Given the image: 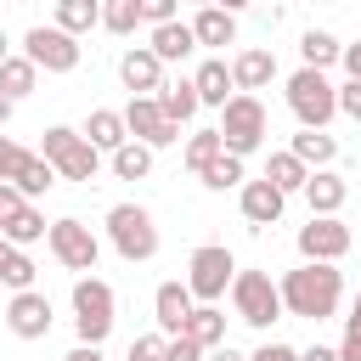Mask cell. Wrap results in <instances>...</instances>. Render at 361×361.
I'll return each instance as SVG.
<instances>
[{"label": "cell", "mask_w": 361, "mask_h": 361, "mask_svg": "<svg viewBox=\"0 0 361 361\" xmlns=\"http://www.w3.org/2000/svg\"><path fill=\"white\" fill-rule=\"evenodd\" d=\"M248 361H299V350H293V344H282V338H265Z\"/></svg>", "instance_id": "cell-42"}, {"label": "cell", "mask_w": 361, "mask_h": 361, "mask_svg": "<svg viewBox=\"0 0 361 361\" xmlns=\"http://www.w3.org/2000/svg\"><path fill=\"white\" fill-rule=\"evenodd\" d=\"M299 56H305V68H333L338 56H344V45H338V34H327V28H305L299 34Z\"/></svg>", "instance_id": "cell-30"}, {"label": "cell", "mask_w": 361, "mask_h": 361, "mask_svg": "<svg viewBox=\"0 0 361 361\" xmlns=\"http://www.w3.org/2000/svg\"><path fill=\"white\" fill-rule=\"evenodd\" d=\"M231 310H237V322H248V327H259V333H271V322L288 316L276 276H271V271H254V265H248V271L237 265V276H231Z\"/></svg>", "instance_id": "cell-5"}, {"label": "cell", "mask_w": 361, "mask_h": 361, "mask_svg": "<svg viewBox=\"0 0 361 361\" xmlns=\"http://www.w3.org/2000/svg\"><path fill=\"white\" fill-rule=\"evenodd\" d=\"M62 361H102V344H73Z\"/></svg>", "instance_id": "cell-46"}, {"label": "cell", "mask_w": 361, "mask_h": 361, "mask_svg": "<svg viewBox=\"0 0 361 361\" xmlns=\"http://www.w3.org/2000/svg\"><path fill=\"white\" fill-rule=\"evenodd\" d=\"M299 361H338V350H327V344H310V350H299Z\"/></svg>", "instance_id": "cell-47"}, {"label": "cell", "mask_w": 361, "mask_h": 361, "mask_svg": "<svg viewBox=\"0 0 361 361\" xmlns=\"http://www.w3.org/2000/svg\"><path fill=\"white\" fill-rule=\"evenodd\" d=\"M265 135H271V113H265L259 90H237V96L220 107V141H226V152L248 158V152L265 147Z\"/></svg>", "instance_id": "cell-4"}, {"label": "cell", "mask_w": 361, "mask_h": 361, "mask_svg": "<svg viewBox=\"0 0 361 361\" xmlns=\"http://www.w3.org/2000/svg\"><path fill=\"white\" fill-rule=\"evenodd\" d=\"M39 152L56 164L62 180H96V175H102V147H90L73 124H51L45 141H39Z\"/></svg>", "instance_id": "cell-8"}, {"label": "cell", "mask_w": 361, "mask_h": 361, "mask_svg": "<svg viewBox=\"0 0 361 361\" xmlns=\"http://www.w3.org/2000/svg\"><path fill=\"white\" fill-rule=\"evenodd\" d=\"M45 231H51V220H45V209L39 203H23L6 226H0V237L6 243H17V248H34V243H45Z\"/></svg>", "instance_id": "cell-25"}, {"label": "cell", "mask_w": 361, "mask_h": 361, "mask_svg": "<svg viewBox=\"0 0 361 361\" xmlns=\"http://www.w3.org/2000/svg\"><path fill=\"white\" fill-rule=\"evenodd\" d=\"M338 113H344L350 124H361V85H355V79L338 85Z\"/></svg>", "instance_id": "cell-41"}, {"label": "cell", "mask_w": 361, "mask_h": 361, "mask_svg": "<svg viewBox=\"0 0 361 361\" xmlns=\"http://www.w3.org/2000/svg\"><path fill=\"white\" fill-rule=\"evenodd\" d=\"M265 180H271L276 192H288V197H293V192H305V180H310V164H305L293 147H282V152H271V158H265Z\"/></svg>", "instance_id": "cell-24"}, {"label": "cell", "mask_w": 361, "mask_h": 361, "mask_svg": "<svg viewBox=\"0 0 361 361\" xmlns=\"http://www.w3.org/2000/svg\"><path fill=\"white\" fill-rule=\"evenodd\" d=\"M164 344H169V333H135L124 361H164Z\"/></svg>", "instance_id": "cell-37"}, {"label": "cell", "mask_w": 361, "mask_h": 361, "mask_svg": "<svg viewBox=\"0 0 361 361\" xmlns=\"http://www.w3.org/2000/svg\"><path fill=\"white\" fill-rule=\"evenodd\" d=\"M192 288H186V276L180 282H158V293H152V322H158V333H180L186 327V316H192Z\"/></svg>", "instance_id": "cell-16"}, {"label": "cell", "mask_w": 361, "mask_h": 361, "mask_svg": "<svg viewBox=\"0 0 361 361\" xmlns=\"http://www.w3.org/2000/svg\"><path fill=\"white\" fill-rule=\"evenodd\" d=\"M73 333H79V344H107V333H113V322H118V299H113V288L102 282V276H73Z\"/></svg>", "instance_id": "cell-6"}, {"label": "cell", "mask_w": 361, "mask_h": 361, "mask_svg": "<svg viewBox=\"0 0 361 361\" xmlns=\"http://www.w3.org/2000/svg\"><path fill=\"white\" fill-rule=\"evenodd\" d=\"M107 169H113L118 180H147V175H152V147L130 135L118 152H107Z\"/></svg>", "instance_id": "cell-29"}, {"label": "cell", "mask_w": 361, "mask_h": 361, "mask_svg": "<svg viewBox=\"0 0 361 361\" xmlns=\"http://www.w3.org/2000/svg\"><path fill=\"white\" fill-rule=\"evenodd\" d=\"M6 56H11V39H6V28H0V62H6Z\"/></svg>", "instance_id": "cell-52"}, {"label": "cell", "mask_w": 361, "mask_h": 361, "mask_svg": "<svg viewBox=\"0 0 361 361\" xmlns=\"http://www.w3.org/2000/svg\"><path fill=\"white\" fill-rule=\"evenodd\" d=\"M147 45H152V51H158V62L169 68V62H186V56L197 51V34H192V23H180V17H175V23H158Z\"/></svg>", "instance_id": "cell-22"}, {"label": "cell", "mask_w": 361, "mask_h": 361, "mask_svg": "<svg viewBox=\"0 0 361 361\" xmlns=\"http://www.w3.org/2000/svg\"><path fill=\"white\" fill-rule=\"evenodd\" d=\"M231 276H237V259H231L226 243H197L186 254V288H192L197 305H220L231 293Z\"/></svg>", "instance_id": "cell-7"}, {"label": "cell", "mask_w": 361, "mask_h": 361, "mask_svg": "<svg viewBox=\"0 0 361 361\" xmlns=\"http://www.w3.org/2000/svg\"><path fill=\"white\" fill-rule=\"evenodd\" d=\"M276 288H282V310L299 322H327L344 305V271L333 259H299L293 271L276 276Z\"/></svg>", "instance_id": "cell-1"}, {"label": "cell", "mask_w": 361, "mask_h": 361, "mask_svg": "<svg viewBox=\"0 0 361 361\" xmlns=\"http://www.w3.org/2000/svg\"><path fill=\"white\" fill-rule=\"evenodd\" d=\"M56 180H62V175H56V164H51L45 152H28V158L17 164V175H11V186H17V192H23L28 203H39V197H45V192H51Z\"/></svg>", "instance_id": "cell-23"}, {"label": "cell", "mask_w": 361, "mask_h": 361, "mask_svg": "<svg viewBox=\"0 0 361 361\" xmlns=\"http://www.w3.org/2000/svg\"><path fill=\"white\" fill-rule=\"evenodd\" d=\"M79 135H85L90 147H102V152H118V147L130 141L124 107H90V113H85V124H79Z\"/></svg>", "instance_id": "cell-18"}, {"label": "cell", "mask_w": 361, "mask_h": 361, "mask_svg": "<svg viewBox=\"0 0 361 361\" xmlns=\"http://www.w3.org/2000/svg\"><path fill=\"white\" fill-rule=\"evenodd\" d=\"M23 203H28V197H23V192H17L11 180H0V226H6V220H11V214H17Z\"/></svg>", "instance_id": "cell-43"}, {"label": "cell", "mask_w": 361, "mask_h": 361, "mask_svg": "<svg viewBox=\"0 0 361 361\" xmlns=\"http://www.w3.org/2000/svg\"><path fill=\"white\" fill-rule=\"evenodd\" d=\"M141 17H147V28L175 23V17H180V0H141Z\"/></svg>", "instance_id": "cell-39"}, {"label": "cell", "mask_w": 361, "mask_h": 361, "mask_svg": "<svg viewBox=\"0 0 361 361\" xmlns=\"http://www.w3.org/2000/svg\"><path fill=\"white\" fill-rule=\"evenodd\" d=\"M237 209H243L248 226H276L282 209H288V192H276V186L259 175V180H243V186H237Z\"/></svg>", "instance_id": "cell-15"}, {"label": "cell", "mask_w": 361, "mask_h": 361, "mask_svg": "<svg viewBox=\"0 0 361 361\" xmlns=\"http://www.w3.org/2000/svg\"><path fill=\"white\" fill-rule=\"evenodd\" d=\"M180 333H192L203 350H214V344H226V310L220 305H192V316H186Z\"/></svg>", "instance_id": "cell-32"}, {"label": "cell", "mask_w": 361, "mask_h": 361, "mask_svg": "<svg viewBox=\"0 0 361 361\" xmlns=\"http://www.w3.org/2000/svg\"><path fill=\"white\" fill-rule=\"evenodd\" d=\"M45 248H51V259L62 265V271H96V259H102V237L85 226V220H73V214H62V220H51V231H45Z\"/></svg>", "instance_id": "cell-9"}, {"label": "cell", "mask_w": 361, "mask_h": 361, "mask_svg": "<svg viewBox=\"0 0 361 361\" xmlns=\"http://www.w3.org/2000/svg\"><path fill=\"white\" fill-rule=\"evenodd\" d=\"M0 90H6L11 102H23V96H34V90H39V68H34V56H23V51H11V56L0 62Z\"/></svg>", "instance_id": "cell-27"}, {"label": "cell", "mask_w": 361, "mask_h": 361, "mask_svg": "<svg viewBox=\"0 0 361 361\" xmlns=\"http://www.w3.org/2000/svg\"><path fill=\"white\" fill-rule=\"evenodd\" d=\"M158 107H164L175 124H192V118H197V107H203V96H197V85H192V79H175V85H164V90H158Z\"/></svg>", "instance_id": "cell-31"}, {"label": "cell", "mask_w": 361, "mask_h": 361, "mask_svg": "<svg viewBox=\"0 0 361 361\" xmlns=\"http://www.w3.org/2000/svg\"><path fill=\"white\" fill-rule=\"evenodd\" d=\"M23 158H28V147H17V141H11V135H6V130H0V180H11V175H17V164H23Z\"/></svg>", "instance_id": "cell-40"}, {"label": "cell", "mask_w": 361, "mask_h": 361, "mask_svg": "<svg viewBox=\"0 0 361 361\" xmlns=\"http://www.w3.org/2000/svg\"><path fill=\"white\" fill-rule=\"evenodd\" d=\"M310 6H316V0H310Z\"/></svg>", "instance_id": "cell-54"}, {"label": "cell", "mask_w": 361, "mask_h": 361, "mask_svg": "<svg viewBox=\"0 0 361 361\" xmlns=\"http://www.w3.org/2000/svg\"><path fill=\"white\" fill-rule=\"evenodd\" d=\"M124 124H130V135L135 141H147L152 152H164V147H180L186 135H180V124L158 107V96H130L124 102Z\"/></svg>", "instance_id": "cell-11"}, {"label": "cell", "mask_w": 361, "mask_h": 361, "mask_svg": "<svg viewBox=\"0 0 361 361\" xmlns=\"http://www.w3.org/2000/svg\"><path fill=\"white\" fill-rule=\"evenodd\" d=\"M141 23H147V17H141V0H102V28H107V34L130 39Z\"/></svg>", "instance_id": "cell-36"}, {"label": "cell", "mask_w": 361, "mask_h": 361, "mask_svg": "<svg viewBox=\"0 0 361 361\" xmlns=\"http://www.w3.org/2000/svg\"><path fill=\"white\" fill-rule=\"evenodd\" d=\"M350 226L338 220V214H310L305 226H299V237H293V248H299V259H344L350 254Z\"/></svg>", "instance_id": "cell-12"}, {"label": "cell", "mask_w": 361, "mask_h": 361, "mask_svg": "<svg viewBox=\"0 0 361 361\" xmlns=\"http://www.w3.org/2000/svg\"><path fill=\"white\" fill-rule=\"evenodd\" d=\"M192 34H197V51L237 45V17H231L226 6H197V17H192Z\"/></svg>", "instance_id": "cell-20"}, {"label": "cell", "mask_w": 361, "mask_h": 361, "mask_svg": "<svg viewBox=\"0 0 361 361\" xmlns=\"http://www.w3.org/2000/svg\"><path fill=\"white\" fill-rule=\"evenodd\" d=\"M51 23L68 28V34H90V28H102V0H56Z\"/></svg>", "instance_id": "cell-33"}, {"label": "cell", "mask_w": 361, "mask_h": 361, "mask_svg": "<svg viewBox=\"0 0 361 361\" xmlns=\"http://www.w3.org/2000/svg\"><path fill=\"white\" fill-rule=\"evenodd\" d=\"M338 361H361V333H355V327H344V338H338Z\"/></svg>", "instance_id": "cell-45"}, {"label": "cell", "mask_w": 361, "mask_h": 361, "mask_svg": "<svg viewBox=\"0 0 361 361\" xmlns=\"http://www.w3.org/2000/svg\"><path fill=\"white\" fill-rule=\"evenodd\" d=\"M226 152V141H220V124H209V130H192L186 141H180V158H186V169L197 175L209 158H220Z\"/></svg>", "instance_id": "cell-35"}, {"label": "cell", "mask_w": 361, "mask_h": 361, "mask_svg": "<svg viewBox=\"0 0 361 361\" xmlns=\"http://www.w3.org/2000/svg\"><path fill=\"white\" fill-rule=\"evenodd\" d=\"M305 203H310V214H338L344 203H350V180L327 164V169H310V180H305Z\"/></svg>", "instance_id": "cell-19"}, {"label": "cell", "mask_w": 361, "mask_h": 361, "mask_svg": "<svg viewBox=\"0 0 361 361\" xmlns=\"http://www.w3.org/2000/svg\"><path fill=\"white\" fill-rule=\"evenodd\" d=\"M231 79H237V90H265L276 79V56L265 45H248V51L231 56Z\"/></svg>", "instance_id": "cell-21"}, {"label": "cell", "mask_w": 361, "mask_h": 361, "mask_svg": "<svg viewBox=\"0 0 361 361\" xmlns=\"http://www.w3.org/2000/svg\"><path fill=\"white\" fill-rule=\"evenodd\" d=\"M282 96H288V113H293L305 130H327V124L338 118V85H333L322 68H299V73H288Z\"/></svg>", "instance_id": "cell-2"}, {"label": "cell", "mask_w": 361, "mask_h": 361, "mask_svg": "<svg viewBox=\"0 0 361 361\" xmlns=\"http://www.w3.org/2000/svg\"><path fill=\"white\" fill-rule=\"evenodd\" d=\"M197 180H203L209 192H237V186L248 180V158H237V152H220V158H209V164L197 169Z\"/></svg>", "instance_id": "cell-26"}, {"label": "cell", "mask_w": 361, "mask_h": 361, "mask_svg": "<svg viewBox=\"0 0 361 361\" xmlns=\"http://www.w3.org/2000/svg\"><path fill=\"white\" fill-rule=\"evenodd\" d=\"M338 68H344V79H355V85H361V39H355V45H344Z\"/></svg>", "instance_id": "cell-44"}, {"label": "cell", "mask_w": 361, "mask_h": 361, "mask_svg": "<svg viewBox=\"0 0 361 361\" xmlns=\"http://www.w3.org/2000/svg\"><path fill=\"white\" fill-rule=\"evenodd\" d=\"M23 56H34L39 73H73L79 56H85V45H79V34H68L56 23H34L23 34Z\"/></svg>", "instance_id": "cell-10"}, {"label": "cell", "mask_w": 361, "mask_h": 361, "mask_svg": "<svg viewBox=\"0 0 361 361\" xmlns=\"http://www.w3.org/2000/svg\"><path fill=\"white\" fill-rule=\"evenodd\" d=\"M51 322H56V310H51V299H45L39 288H17V293L6 299V327H11V338L34 344V338L51 333Z\"/></svg>", "instance_id": "cell-13"}, {"label": "cell", "mask_w": 361, "mask_h": 361, "mask_svg": "<svg viewBox=\"0 0 361 361\" xmlns=\"http://www.w3.org/2000/svg\"><path fill=\"white\" fill-rule=\"evenodd\" d=\"M209 361H248V355H243V350H231V344H214V350H209Z\"/></svg>", "instance_id": "cell-48"}, {"label": "cell", "mask_w": 361, "mask_h": 361, "mask_svg": "<svg viewBox=\"0 0 361 361\" xmlns=\"http://www.w3.org/2000/svg\"><path fill=\"white\" fill-rule=\"evenodd\" d=\"M118 85H124L130 96H158V90H164V62H158V51H152V45H130V51L118 56Z\"/></svg>", "instance_id": "cell-14"}, {"label": "cell", "mask_w": 361, "mask_h": 361, "mask_svg": "<svg viewBox=\"0 0 361 361\" xmlns=\"http://www.w3.org/2000/svg\"><path fill=\"white\" fill-rule=\"evenodd\" d=\"M209 6H226L231 17H237V11H248V0H209Z\"/></svg>", "instance_id": "cell-51"}, {"label": "cell", "mask_w": 361, "mask_h": 361, "mask_svg": "<svg viewBox=\"0 0 361 361\" xmlns=\"http://www.w3.org/2000/svg\"><path fill=\"white\" fill-rule=\"evenodd\" d=\"M209 350L192 338V333H169V344H164V361H203Z\"/></svg>", "instance_id": "cell-38"}, {"label": "cell", "mask_w": 361, "mask_h": 361, "mask_svg": "<svg viewBox=\"0 0 361 361\" xmlns=\"http://www.w3.org/2000/svg\"><path fill=\"white\" fill-rule=\"evenodd\" d=\"M11 107H17V102H11V96H6V90H0V130H6V124H11Z\"/></svg>", "instance_id": "cell-49"}, {"label": "cell", "mask_w": 361, "mask_h": 361, "mask_svg": "<svg viewBox=\"0 0 361 361\" xmlns=\"http://www.w3.org/2000/svg\"><path fill=\"white\" fill-rule=\"evenodd\" d=\"M192 6H209V0H192Z\"/></svg>", "instance_id": "cell-53"}, {"label": "cell", "mask_w": 361, "mask_h": 361, "mask_svg": "<svg viewBox=\"0 0 361 361\" xmlns=\"http://www.w3.org/2000/svg\"><path fill=\"white\" fill-rule=\"evenodd\" d=\"M192 85H197L203 107H214V113L237 96V79H231V62H226V56H203V62H197V73H192Z\"/></svg>", "instance_id": "cell-17"}, {"label": "cell", "mask_w": 361, "mask_h": 361, "mask_svg": "<svg viewBox=\"0 0 361 361\" xmlns=\"http://www.w3.org/2000/svg\"><path fill=\"white\" fill-rule=\"evenodd\" d=\"M107 243H113V254H118L124 265H147L164 237H158L152 209H141V203H113V209H107Z\"/></svg>", "instance_id": "cell-3"}, {"label": "cell", "mask_w": 361, "mask_h": 361, "mask_svg": "<svg viewBox=\"0 0 361 361\" xmlns=\"http://www.w3.org/2000/svg\"><path fill=\"white\" fill-rule=\"evenodd\" d=\"M344 327H355V333H361V293L350 299V322H344Z\"/></svg>", "instance_id": "cell-50"}, {"label": "cell", "mask_w": 361, "mask_h": 361, "mask_svg": "<svg viewBox=\"0 0 361 361\" xmlns=\"http://www.w3.org/2000/svg\"><path fill=\"white\" fill-rule=\"evenodd\" d=\"M0 288H34V259H28V248H17V243H6L0 237Z\"/></svg>", "instance_id": "cell-34"}, {"label": "cell", "mask_w": 361, "mask_h": 361, "mask_svg": "<svg viewBox=\"0 0 361 361\" xmlns=\"http://www.w3.org/2000/svg\"><path fill=\"white\" fill-rule=\"evenodd\" d=\"M288 147H293V152H299L310 169H327V164H338V135H327V130H305V124H299V135H293Z\"/></svg>", "instance_id": "cell-28"}]
</instances>
